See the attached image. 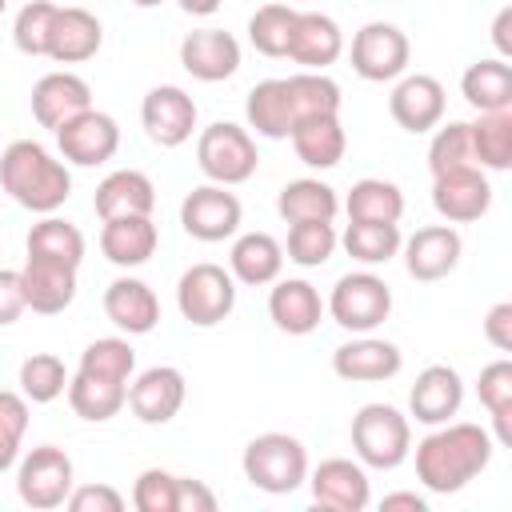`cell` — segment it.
I'll use <instances>...</instances> for the list:
<instances>
[{
    "mask_svg": "<svg viewBox=\"0 0 512 512\" xmlns=\"http://www.w3.org/2000/svg\"><path fill=\"white\" fill-rule=\"evenodd\" d=\"M492 432L480 428V424H436V432H428L420 444H416V480L436 492V496H448V492H460L468 480H476L488 460H492Z\"/></svg>",
    "mask_w": 512,
    "mask_h": 512,
    "instance_id": "cell-1",
    "label": "cell"
},
{
    "mask_svg": "<svg viewBox=\"0 0 512 512\" xmlns=\"http://www.w3.org/2000/svg\"><path fill=\"white\" fill-rule=\"evenodd\" d=\"M0 188L28 212H56L72 196V172L40 140H12L0 156Z\"/></svg>",
    "mask_w": 512,
    "mask_h": 512,
    "instance_id": "cell-2",
    "label": "cell"
},
{
    "mask_svg": "<svg viewBox=\"0 0 512 512\" xmlns=\"http://www.w3.org/2000/svg\"><path fill=\"white\" fill-rule=\"evenodd\" d=\"M244 480L268 496H288L308 480V452L288 432H260L244 448Z\"/></svg>",
    "mask_w": 512,
    "mask_h": 512,
    "instance_id": "cell-3",
    "label": "cell"
},
{
    "mask_svg": "<svg viewBox=\"0 0 512 512\" xmlns=\"http://www.w3.org/2000/svg\"><path fill=\"white\" fill-rule=\"evenodd\" d=\"M352 448L364 468H400L412 452V424L392 404H364L352 416Z\"/></svg>",
    "mask_w": 512,
    "mask_h": 512,
    "instance_id": "cell-4",
    "label": "cell"
},
{
    "mask_svg": "<svg viewBox=\"0 0 512 512\" xmlns=\"http://www.w3.org/2000/svg\"><path fill=\"white\" fill-rule=\"evenodd\" d=\"M196 164L212 184H224V188L244 184L256 176V164H260L256 140L248 136V128L232 120H216L196 140Z\"/></svg>",
    "mask_w": 512,
    "mask_h": 512,
    "instance_id": "cell-5",
    "label": "cell"
},
{
    "mask_svg": "<svg viewBox=\"0 0 512 512\" xmlns=\"http://www.w3.org/2000/svg\"><path fill=\"white\" fill-rule=\"evenodd\" d=\"M176 308L196 328H212V324L228 320L232 308H236V280H232V272H224L220 264H208V260L192 264L176 280Z\"/></svg>",
    "mask_w": 512,
    "mask_h": 512,
    "instance_id": "cell-6",
    "label": "cell"
},
{
    "mask_svg": "<svg viewBox=\"0 0 512 512\" xmlns=\"http://www.w3.org/2000/svg\"><path fill=\"white\" fill-rule=\"evenodd\" d=\"M332 312V320L344 332H372L388 320L392 312V288L376 276V272H348L332 284V296L324 304Z\"/></svg>",
    "mask_w": 512,
    "mask_h": 512,
    "instance_id": "cell-7",
    "label": "cell"
},
{
    "mask_svg": "<svg viewBox=\"0 0 512 512\" xmlns=\"http://www.w3.org/2000/svg\"><path fill=\"white\" fill-rule=\"evenodd\" d=\"M72 456L56 444H40L32 448L24 460H20V472H16V492L28 508L36 512H52L68 500L72 492Z\"/></svg>",
    "mask_w": 512,
    "mask_h": 512,
    "instance_id": "cell-8",
    "label": "cell"
},
{
    "mask_svg": "<svg viewBox=\"0 0 512 512\" xmlns=\"http://www.w3.org/2000/svg\"><path fill=\"white\" fill-rule=\"evenodd\" d=\"M352 72L360 80H372V84H384V80H400L404 68H408V56H412V44L408 36L388 24V20H372L364 24L356 36H352Z\"/></svg>",
    "mask_w": 512,
    "mask_h": 512,
    "instance_id": "cell-9",
    "label": "cell"
},
{
    "mask_svg": "<svg viewBox=\"0 0 512 512\" xmlns=\"http://www.w3.org/2000/svg\"><path fill=\"white\" fill-rule=\"evenodd\" d=\"M240 216H244V208H240L236 192H228L224 184H200V188H192V192L184 196V204H180V224H184V232H188L192 240H200V244H220V240H228V236L240 228Z\"/></svg>",
    "mask_w": 512,
    "mask_h": 512,
    "instance_id": "cell-10",
    "label": "cell"
},
{
    "mask_svg": "<svg viewBox=\"0 0 512 512\" xmlns=\"http://www.w3.org/2000/svg\"><path fill=\"white\" fill-rule=\"evenodd\" d=\"M56 148L68 164H80V168H96L104 160L116 156L120 148V124L108 116V112H96V108H84L80 116L64 120L56 128Z\"/></svg>",
    "mask_w": 512,
    "mask_h": 512,
    "instance_id": "cell-11",
    "label": "cell"
},
{
    "mask_svg": "<svg viewBox=\"0 0 512 512\" xmlns=\"http://www.w3.org/2000/svg\"><path fill=\"white\" fill-rule=\"evenodd\" d=\"M432 208L448 220V224H472L492 208V184L484 176V168L464 164L452 172L432 176Z\"/></svg>",
    "mask_w": 512,
    "mask_h": 512,
    "instance_id": "cell-12",
    "label": "cell"
},
{
    "mask_svg": "<svg viewBox=\"0 0 512 512\" xmlns=\"http://www.w3.org/2000/svg\"><path fill=\"white\" fill-rule=\"evenodd\" d=\"M140 124L148 132L152 144L160 148H180L184 140H192L196 128V100L176 88V84H156L144 104H140Z\"/></svg>",
    "mask_w": 512,
    "mask_h": 512,
    "instance_id": "cell-13",
    "label": "cell"
},
{
    "mask_svg": "<svg viewBox=\"0 0 512 512\" xmlns=\"http://www.w3.org/2000/svg\"><path fill=\"white\" fill-rule=\"evenodd\" d=\"M308 488H312V500L328 512H364L368 500H372V488H368V472L360 460H344V456H332V460H320L308 476Z\"/></svg>",
    "mask_w": 512,
    "mask_h": 512,
    "instance_id": "cell-14",
    "label": "cell"
},
{
    "mask_svg": "<svg viewBox=\"0 0 512 512\" xmlns=\"http://www.w3.org/2000/svg\"><path fill=\"white\" fill-rule=\"evenodd\" d=\"M404 268L412 280H444L456 264H460V252H464V240L452 224H428V228H416L404 244Z\"/></svg>",
    "mask_w": 512,
    "mask_h": 512,
    "instance_id": "cell-15",
    "label": "cell"
},
{
    "mask_svg": "<svg viewBox=\"0 0 512 512\" xmlns=\"http://www.w3.org/2000/svg\"><path fill=\"white\" fill-rule=\"evenodd\" d=\"M184 392H188L184 372L172 364H156V368H144L128 384V408L140 424H168L180 412Z\"/></svg>",
    "mask_w": 512,
    "mask_h": 512,
    "instance_id": "cell-16",
    "label": "cell"
},
{
    "mask_svg": "<svg viewBox=\"0 0 512 512\" xmlns=\"http://www.w3.org/2000/svg\"><path fill=\"white\" fill-rule=\"evenodd\" d=\"M180 64L192 80H204V84L228 80L240 68V40L224 28H196L180 40Z\"/></svg>",
    "mask_w": 512,
    "mask_h": 512,
    "instance_id": "cell-17",
    "label": "cell"
},
{
    "mask_svg": "<svg viewBox=\"0 0 512 512\" xmlns=\"http://www.w3.org/2000/svg\"><path fill=\"white\" fill-rule=\"evenodd\" d=\"M444 84L436 80V76H428V72H416V76H404L396 88H392V96H388V112H392V120L404 128V132H412V136H420V132H432L440 120H444Z\"/></svg>",
    "mask_w": 512,
    "mask_h": 512,
    "instance_id": "cell-18",
    "label": "cell"
},
{
    "mask_svg": "<svg viewBox=\"0 0 512 512\" xmlns=\"http://www.w3.org/2000/svg\"><path fill=\"white\" fill-rule=\"evenodd\" d=\"M400 368H404L400 348L392 340H380V336H368V332H360L356 340H348L332 352V372L340 380H352V384L392 380Z\"/></svg>",
    "mask_w": 512,
    "mask_h": 512,
    "instance_id": "cell-19",
    "label": "cell"
},
{
    "mask_svg": "<svg viewBox=\"0 0 512 512\" xmlns=\"http://www.w3.org/2000/svg\"><path fill=\"white\" fill-rule=\"evenodd\" d=\"M344 52V32L332 16L324 12H296L292 24V40H288V60L308 68V72H324L328 64H336Z\"/></svg>",
    "mask_w": 512,
    "mask_h": 512,
    "instance_id": "cell-20",
    "label": "cell"
},
{
    "mask_svg": "<svg viewBox=\"0 0 512 512\" xmlns=\"http://www.w3.org/2000/svg\"><path fill=\"white\" fill-rule=\"evenodd\" d=\"M92 108V88L76 72H48L32 84V116L40 128H60L64 120Z\"/></svg>",
    "mask_w": 512,
    "mask_h": 512,
    "instance_id": "cell-21",
    "label": "cell"
},
{
    "mask_svg": "<svg viewBox=\"0 0 512 512\" xmlns=\"http://www.w3.org/2000/svg\"><path fill=\"white\" fill-rule=\"evenodd\" d=\"M24 280V300L32 312L40 316H56L76 300V268L64 260H48V256H28L20 268Z\"/></svg>",
    "mask_w": 512,
    "mask_h": 512,
    "instance_id": "cell-22",
    "label": "cell"
},
{
    "mask_svg": "<svg viewBox=\"0 0 512 512\" xmlns=\"http://www.w3.org/2000/svg\"><path fill=\"white\" fill-rule=\"evenodd\" d=\"M460 404H464V380H460V372L448 368V364H428V368L416 376L412 392H408L412 416H416L420 424H432V428L444 424V420H452V416L460 412Z\"/></svg>",
    "mask_w": 512,
    "mask_h": 512,
    "instance_id": "cell-23",
    "label": "cell"
},
{
    "mask_svg": "<svg viewBox=\"0 0 512 512\" xmlns=\"http://www.w3.org/2000/svg\"><path fill=\"white\" fill-rule=\"evenodd\" d=\"M104 316L128 332V336H144L160 324V300L156 292L136 280V276H116L108 288H104Z\"/></svg>",
    "mask_w": 512,
    "mask_h": 512,
    "instance_id": "cell-24",
    "label": "cell"
},
{
    "mask_svg": "<svg viewBox=\"0 0 512 512\" xmlns=\"http://www.w3.org/2000/svg\"><path fill=\"white\" fill-rule=\"evenodd\" d=\"M276 288L268 292V316H272V324L280 328V332H288V336H308V332H316L320 328V320H324V300H320V292L308 284V280H300V276H292V280H272Z\"/></svg>",
    "mask_w": 512,
    "mask_h": 512,
    "instance_id": "cell-25",
    "label": "cell"
},
{
    "mask_svg": "<svg viewBox=\"0 0 512 512\" xmlns=\"http://www.w3.org/2000/svg\"><path fill=\"white\" fill-rule=\"evenodd\" d=\"M104 28L88 8H56L52 32H48V52L56 64H84L100 52Z\"/></svg>",
    "mask_w": 512,
    "mask_h": 512,
    "instance_id": "cell-26",
    "label": "cell"
},
{
    "mask_svg": "<svg viewBox=\"0 0 512 512\" xmlns=\"http://www.w3.org/2000/svg\"><path fill=\"white\" fill-rule=\"evenodd\" d=\"M96 216L112 220V216H152L156 208V188L140 168H116L96 184Z\"/></svg>",
    "mask_w": 512,
    "mask_h": 512,
    "instance_id": "cell-27",
    "label": "cell"
},
{
    "mask_svg": "<svg viewBox=\"0 0 512 512\" xmlns=\"http://www.w3.org/2000/svg\"><path fill=\"white\" fill-rule=\"evenodd\" d=\"M160 244V232L152 224V216H112L100 228V252L116 264V268H140L152 260Z\"/></svg>",
    "mask_w": 512,
    "mask_h": 512,
    "instance_id": "cell-28",
    "label": "cell"
},
{
    "mask_svg": "<svg viewBox=\"0 0 512 512\" xmlns=\"http://www.w3.org/2000/svg\"><path fill=\"white\" fill-rule=\"evenodd\" d=\"M280 268H284V244L276 236H268V232L236 236V244L228 252V272L236 284H248V288L272 284V280H280Z\"/></svg>",
    "mask_w": 512,
    "mask_h": 512,
    "instance_id": "cell-29",
    "label": "cell"
},
{
    "mask_svg": "<svg viewBox=\"0 0 512 512\" xmlns=\"http://www.w3.org/2000/svg\"><path fill=\"white\" fill-rule=\"evenodd\" d=\"M288 140H292L300 164H308V168H336L344 160V148H348L340 112L336 116H304V120H296Z\"/></svg>",
    "mask_w": 512,
    "mask_h": 512,
    "instance_id": "cell-30",
    "label": "cell"
},
{
    "mask_svg": "<svg viewBox=\"0 0 512 512\" xmlns=\"http://www.w3.org/2000/svg\"><path fill=\"white\" fill-rule=\"evenodd\" d=\"M472 140V164L488 172H508L512 168V108L500 112H480L468 124Z\"/></svg>",
    "mask_w": 512,
    "mask_h": 512,
    "instance_id": "cell-31",
    "label": "cell"
},
{
    "mask_svg": "<svg viewBox=\"0 0 512 512\" xmlns=\"http://www.w3.org/2000/svg\"><path fill=\"white\" fill-rule=\"evenodd\" d=\"M460 92L476 112H500L512 108V64L492 56V60H476L468 64V72L460 76Z\"/></svg>",
    "mask_w": 512,
    "mask_h": 512,
    "instance_id": "cell-32",
    "label": "cell"
},
{
    "mask_svg": "<svg viewBox=\"0 0 512 512\" xmlns=\"http://www.w3.org/2000/svg\"><path fill=\"white\" fill-rule=\"evenodd\" d=\"M244 116H248V128H256V136L288 140V132H292L288 84L284 80H260V84H252V92L244 100Z\"/></svg>",
    "mask_w": 512,
    "mask_h": 512,
    "instance_id": "cell-33",
    "label": "cell"
},
{
    "mask_svg": "<svg viewBox=\"0 0 512 512\" xmlns=\"http://www.w3.org/2000/svg\"><path fill=\"white\" fill-rule=\"evenodd\" d=\"M276 212H280L288 224H300V220H336L340 196H336L332 184L312 180V176H300V180H288V184L280 188Z\"/></svg>",
    "mask_w": 512,
    "mask_h": 512,
    "instance_id": "cell-34",
    "label": "cell"
},
{
    "mask_svg": "<svg viewBox=\"0 0 512 512\" xmlns=\"http://www.w3.org/2000/svg\"><path fill=\"white\" fill-rule=\"evenodd\" d=\"M68 404H72V412H76L80 420L104 424V420H112V416L128 404V384L76 372V376H68Z\"/></svg>",
    "mask_w": 512,
    "mask_h": 512,
    "instance_id": "cell-35",
    "label": "cell"
},
{
    "mask_svg": "<svg viewBox=\"0 0 512 512\" xmlns=\"http://www.w3.org/2000/svg\"><path fill=\"white\" fill-rule=\"evenodd\" d=\"M340 244L360 264H388L400 252L404 236H400V224L392 220H348Z\"/></svg>",
    "mask_w": 512,
    "mask_h": 512,
    "instance_id": "cell-36",
    "label": "cell"
},
{
    "mask_svg": "<svg viewBox=\"0 0 512 512\" xmlns=\"http://www.w3.org/2000/svg\"><path fill=\"white\" fill-rule=\"evenodd\" d=\"M476 396L480 404L488 408L492 416V440L496 444H512V360H492L488 368H480V380H476Z\"/></svg>",
    "mask_w": 512,
    "mask_h": 512,
    "instance_id": "cell-37",
    "label": "cell"
},
{
    "mask_svg": "<svg viewBox=\"0 0 512 512\" xmlns=\"http://www.w3.org/2000/svg\"><path fill=\"white\" fill-rule=\"evenodd\" d=\"M344 212H348V220H392L396 224L404 216V192L392 180L364 176L348 188Z\"/></svg>",
    "mask_w": 512,
    "mask_h": 512,
    "instance_id": "cell-38",
    "label": "cell"
},
{
    "mask_svg": "<svg viewBox=\"0 0 512 512\" xmlns=\"http://www.w3.org/2000/svg\"><path fill=\"white\" fill-rule=\"evenodd\" d=\"M288 84V104H292V124L304 116H336L340 112V84L324 72H296L284 76Z\"/></svg>",
    "mask_w": 512,
    "mask_h": 512,
    "instance_id": "cell-39",
    "label": "cell"
},
{
    "mask_svg": "<svg viewBox=\"0 0 512 512\" xmlns=\"http://www.w3.org/2000/svg\"><path fill=\"white\" fill-rule=\"evenodd\" d=\"M28 256H48V260H64V264L80 268V260H84V232L76 224H68V220L48 212L28 232Z\"/></svg>",
    "mask_w": 512,
    "mask_h": 512,
    "instance_id": "cell-40",
    "label": "cell"
},
{
    "mask_svg": "<svg viewBox=\"0 0 512 512\" xmlns=\"http://www.w3.org/2000/svg\"><path fill=\"white\" fill-rule=\"evenodd\" d=\"M76 372L128 384L132 372H136V352H132V344H128L124 336H100V340H92V344L80 352V368H76Z\"/></svg>",
    "mask_w": 512,
    "mask_h": 512,
    "instance_id": "cell-41",
    "label": "cell"
},
{
    "mask_svg": "<svg viewBox=\"0 0 512 512\" xmlns=\"http://www.w3.org/2000/svg\"><path fill=\"white\" fill-rule=\"evenodd\" d=\"M336 244H340V236H336L332 220H300V224L288 228L284 252H288V260L300 264V268H320V264L332 260Z\"/></svg>",
    "mask_w": 512,
    "mask_h": 512,
    "instance_id": "cell-42",
    "label": "cell"
},
{
    "mask_svg": "<svg viewBox=\"0 0 512 512\" xmlns=\"http://www.w3.org/2000/svg\"><path fill=\"white\" fill-rule=\"evenodd\" d=\"M68 392V368L52 352H32L20 364V396L32 404H52L56 396Z\"/></svg>",
    "mask_w": 512,
    "mask_h": 512,
    "instance_id": "cell-43",
    "label": "cell"
},
{
    "mask_svg": "<svg viewBox=\"0 0 512 512\" xmlns=\"http://www.w3.org/2000/svg\"><path fill=\"white\" fill-rule=\"evenodd\" d=\"M296 12L292 4H264L252 12L248 20V40L256 52L264 56H284L288 52V40H292V24H296Z\"/></svg>",
    "mask_w": 512,
    "mask_h": 512,
    "instance_id": "cell-44",
    "label": "cell"
},
{
    "mask_svg": "<svg viewBox=\"0 0 512 512\" xmlns=\"http://www.w3.org/2000/svg\"><path fill=\"white\" fill-rule=\"evenodd\" d=\"M56 8L60 4H48V0H28L20 12H16V24H12V40L24 56H44L48 52V32H52V20H56Z\"/></svg>",
    "mask_w": 512,
    "mask_h": 512,
    "instance_id": "cell-45",
    "label": "cell"
},
{
    "mask_svg": "<svg viewBox=\"0 0 512 512\" xmlns=\"http://www.w3.org/2000/svg\"><path fill=\"white\" fill-rule=\"evenodd\" d=\"M472 164V140H468V120H448L444 128H436L432 144H428V172H452Z\"/></svg>",
    "mask_w": 512,
    "mask_h": 512,
    "instance_id": "cell-46",
    "label": "cell"
},
{
    "mask_svg": "<svg viewBox=\"0 0 512 512\" xmlns=\"http://www.w3.org/2000/svg\"><path fill=\"white\" fill-rule=\"evenodd\" d=\"M24 432H28V400L20 392L0 388V472L16 464Z\"/></svg>",
    "mask_w": 512,
    "mask_h": 512,
    "instance_id": "cell-47",
    "label": "cell"
},
{
    "mask_svg": "<svg viewBox=\"0 0 512 512\" xmlns=\"http://www.w3.org/2000/svg\"><path fill=\"white\" fill-rule=\"evenodd\" d=\"M136 512H176V476L164 468H144L132 484Z\"/></svg>",
    "mask_w": 512,
    "mask_h": 512,
    "instance_id": "cell-48",
    "label": "cell"
},
{
    "mask_svg": "<svg viewBox=\"0 0 512 512\" xmlns=\"http://www.w3.org/2000/svg\"><path fill=\"white\" fill-rule=\"evenodd\" d=\"M72 512H124V496L108 484H84V488H72L68 500H64Z\"/></svg>",
    "mask_w": 512,
    "mask_h": 512,
    "instance_id": "cell-49",
    "label": "cell"
},
{
    "mask_svg": "<svg viewBox=\"0 0 512 512\" xmlns=\"http://www.w3.org/2000/svg\"><path fill=\"white\" fill-rule=\"evenodd\" d=\"M24 308H28V300H24V280H20V272H16V268H0V328L16 324Z\"/></svg>",
    "mask_w": 512,
    "mask_h": 512,
    "instance_id": "cell-50",
    "label": "cell"
},
{
    "mask_svg": "<svg viewBox=\"0 0 512 512\" xmlns=\"http://www.w3.org/2000/svg\"><path fill=\"white\" fill-rule=\"evenodd\" d=\"M176 512H216V492L204 480L176 476Z\"/></svg>",
    "mask_w": 512,
    "mask_h": 512,
    "instance_id": "cell-51",
    "label": "cell"
},
{
    "mask_svg": "<svg viewBox=\"0 0 512 512\" xmlns=\"http://www.w3.org/2000/svg\"><path fill=\"white\" fill-rule=\"evenodd\" d=\"M484 340L496 348V352H512V304L500 300L488 308L484 316Z\"/></svg>",
    "mask_w": 512,
    "mask_h": 512,
    "instance_id": "cell-52",
    "label": "cell"
},
{
    "mask_svg": "<svg viewBox=\"0 0 512 512\" xmlns=\"http://www.w3.org/2000/svg\"><path fill=\"white\" fill-rule=\"evenodd\" d=\"M492 44L500 52V60L512 56V8H500L496 20H492Z\"/></svg>",
    "mask_w": 512,
    "mask_h": 512,
    "instance_id": "cell-53",
    "label": "cell"
},
{
    "mask_svg": "<svg viewBox=\"0 0 512 512\" xmlns=\"http://www.w3.org/2000/svg\"><path fill=\"white\" fill-rule=\"evenodd\" d=\"M380 508H384V512H392V508H408V512H424V508H428V500H424V496H416V492H388V496L380 500Z\"/></svg>",
    "mask_w": 512,
    "mask_h": 512,
    "instance_id": "cell-54",
    "label": "cell"
},
{
    "mask_svg": "<svg viewBox=\"0 0 512 512\" xmlns=\"http://www.w3.org/2000/svg\"><path fill=\"white\" fill-rule=\"evenodd\" d=\"M188 16H212V12H220V0H176Z\"/></svg>",
    "mask_w": 512,
    "mask_h": 512,
    "instance_id": "cell-55",
    "label": "cell"
},
{
    "mask_svg": "<svg viewBox=\"0 0 512 512\" xmlns=\"http://www.w3.org/2000/svg\"><path fill=\"white\" fill-rule=\"evenodd\" d=\"M136 8H156V4H164V0H132Z\"/></svg>",
    "mask_w": 512,
    "mask_h": 512,
    "instance_id": "cell-56",
    "label": "cell"
},
{
    "mask_svg": "<svg viewBox=\"0 0 512 512\" xmlns=\"http://www.w3.org/2000/svg\"><path fill=\"white\" fill-rule=\"evenodd\" d=\"M4 8H8V0H0V12H4Z\"/></svg>",
    "mask_w": 512,
    "mask_h": 512,
    "instance_id": "cell-57",
    "label": "cell"
}]
</instances>
